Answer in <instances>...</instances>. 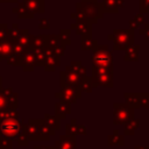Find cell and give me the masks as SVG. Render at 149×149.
I'll list each match as a JSON object with an SVG mask.
<instances>
[{
    "instance_id": "6da1fadb",
    "label": "cell",
    "mask_w": 149,
    "mask_h": 149,
    "mask_svg": "<svg viewBox=\"0 0 149 149\" xmlns=\"http://www.w3.org/2000/svg\"><path fill=\"white\" fill-rule=\"evenodd\" d=\"M20 19H33L36 13L43 14L45 12V0H22L12 9Z\"/></svg>"
},
{
    "instance_id": "7a4b0ae2",
    "label": "cell",
    "mask_w": 149,
    "mask_h": 149,
    "mask_svg": "<svg viewBox=\"0 0 149 149\" xmlns=\"http://www.w3.org/2000/svg\"><path fill=\"white\" fill-rule=\"evenodd\" d=\"M107 40L113 41V50H126L134 44V30L133 29H114Z\"/></svg>"
},
{
    "instance_id": "3957f363",
    "label": "cell",
    "mask_w": 149,
    "mask_h": 149,
    "mask_svg": "<svg viewBox=\"0 0 149 149\" xmlns=\"http://www.w3.org/2000/svg\"><path fill=\"white\" fill-rule=\"evenodd\" d=\"M92 64L94 68L107 69L113 71V55L108 50V45H97L93 50Z\"/></svg>"
},
{
    "instance_id": "277c9868",
    "label": "cell",
    "mask_w": 149,
    "mask_h": 149,
    "mask_svg": "<svg viewBox=\"0 0 149 149\" xmlns=\"http://www.w3.org/2000/svg\"><path fill=\"white\" fill-rule=\"evenodd\" d=\"M77 7H79L86 15V19L92 24L98 23V20L104 16L101 2L98 0H80L76 3Z\"/></svg>"
},
{
    "instance_id": "5b68a950",
    "label": "cell",
    "mask_w": 149,
    "mask_h": 149,
    "mask_svg": "<svg viewBox=\"0 0 149 149\" xmlns=\"http://www.w3.org/2000/svg\"><path fill=\"white\" fill-rule=\"evenodd\" d=\"M92 85L93 87L97 86H104V87H113L114 86V76L112 70L107 69H100L92 66Z\"/></svg>"
},
{
    "instance_id": "8992f818",
    "label": "cell",
    "mask_w": 149,
    "mask_h": 149,
    "mask_svg": "<svg viewBox=\"0 0 149 149\" xmlns=\"http://www.w3.org/2000/svg\"><path fill=\"white\" fill-rule=\"evenodd\" d=\"M135 109L132 108L128 104H113V123L114 125H125L134 118Z\"/></svg>"
},
{
    "instance_id": "52a82bcc",
    "label": "cell",
    "mask_w": 149,
    "mask_h": 149,
    "mask_svg": "<svg viewBox=\"0 0 149 149\" xmlns=\"http://www.w3.org/2000/svg\"><path fill=\"white\" fill-rule=\"evenodd\" d=\"M21 129V121L16 116L0 120V135L9 139H16Z\"/></svg>"
},
{
    "instance_id": "ba28073f",
    "label": "cell",
    "mask_w": 149,
    "mask_h": 149,
    "mask_svg": "<svg viewBox=\"0 0 149 149\" xmlns=\"http://www.w3.org/2000/svg\"><path fill=\"white\" fill-rule=\"evenodd\" d=\"M80 77L71 69L70 65H68L63 71H61L59 73V86H70L76 88L77 91H81L80 86Z\"/></svg>"
},
{
    "instance_id": "9c48e42d",
    "label": "cell",
    "mask_w": 149,
    "mask_h": 149,
    "mask_svg": "<svg viewBox=\"0 0 149 149\" xmlns=\"http://www.w3.org/2000/svg\"><path fill=\"white\" fill-rule=\"evenodd\" d=\"M81 91H77L73 87L70 86H62L59 92H56L55 98L59 99V101L63 102H69V104H74L79 98H81Z\"/></svg>"
},
{
    "instance_id": "30bf717a",
    "label": "cell",
    "mask_w": 149,
    "mask_h": 149,
    "mask_svg": "<svg viewBox=\"0 0 149 149\" xmlns=\"http://www.w3.org/2000/svg\"><path fill=\"white\" fill-rule=\"evenodd\" d=\"M92 23L88 21H74L70 24V29L74 30L80 38H91L92 37Z\"/></svg>"
},
{
    "instance_id": "8fae6325",
    "label": "cell",
    "mask_w": 149,
    "mask_h": 149,
    "mask_svg": "<svg viewBox=\"0 0 149 149\" xmlns=\"http://www.w3.org/2000/svg\"><path fill=\"white\" fill-rule=\"evenodd\" d=\"M21 66L24 72H31L34 68L36 66V59H35V54L31 48H28L24 50L23 56H22V62Z\"/></svg>"
},
{
    "instance_id": "7c38bea8",
    "label": "cell",
    "mask_w": 149,
    "mask_h": 149,
    "mask_svg": "<svg viewBox=\"0 0 149 149\" xmlns=\"http://www.w3.org/2000/svg\"><path fill=\"white\" fill-rule=\"evenodd\" d=\"M38 121L40 119H29L26 123V132L29 141H41Z\"/></svg>"
},
{
    "instance_id": "4fadbf2b",
    "label": "cell",
    "mask_w": 149,
    "mask_h": 149,
    "mask_svg": "<svg viewBox=\"0 0 149 149\" xmlns=\"http://www.w3.org/2000/svg\"><path fill=\"white\" fill-rule=\"evenodd\" d=\"M45 52H47V59H45L44 65H43L44 71H47V72H54L56 70V68L61 65V57L56 56L51 51V49L49 47L45 49Z\"/></svg>"
},
{
    "instance_id": "5bb4252c",
    "label": "cell",
    "mask_w": 149,
    "mask_h": 149,
    "mask_svg": "<svg viewBox=\"0 0 149 149\" xmlns=\"http://www.w3.org/2000/svg\"><path fill=\"white\" fill-rule=\"evenodd\" d=\"M125 6V0H102L101 7L104 14H115L119 13V9Z\"/></svg>"
},
{
    "instance_id": "9a60e30c",
    "label": "cell",
    "mask_w": 149,
    "mask_h": 149,
    "mask_svg": "<svg viewBox=\"0 0 149 149\" xmlns=\"http://www.w3.org/2000/svg\"><path fill=\"white\" fill-rule=\"evenodd\" d=\"M57 149H76V136L72 135H61L54 144Z\"/></svg>"
},
{
    "instance_id": "2e32d148",
    "label": "cell",
    "mask_w": 149,
    "mask_h": 149,
    "mask_svg": "<svg viewBox=\"0 0 149 149\" xmlns=\"http://www.w3.org/2000/svg\"><path fill=\"white\" fill-rule=\"evenodd\" d=\"M48 41H49V35L48 34H42L33 37L30 48L33 50H45L48 48Z\"/></svg>"
},
{
    "instance_id": "e0dca14e",
    "label": "cell",
    "mask_w": 149,
    "mask_h": 149,
    "mask_svg": "<svg viewBox=\"0 0 149 149\" xmlns=\"http://www.w3.org/2000/svg\"><path fill=\"white\" fill-rule=\"evenodd\" d=\"M69 114H71V104L63 101L55 104V115L59 120H64Z\"/></svg>"
},
{
    "instance_id": "ac0fdd59",
    "label": "cell",
    "mask_w": 149,
    "mask_h": 149,
    "mask_svg": "<svg viewBox=\"0 0 149 149\" xmlns=\"http://www.w3.org/2000/svg\"><path fill=\"white\" fill-rule=\"evenodd\" d=\"M33 37H34V35H31L28 29H20L16 43H19L23 49H28V48H30Z\"/></svg>"
},
{
    "instance_id": "d6986e66",
    "label": "cell",
    "mask_w": 149,
    "mask_h": 149,
    "mask_svg": "<svg viewBox=\"0 0 149 149\" xmlns=\"http://www.w3.org/2000/svg\"><path fill=\"white\" fill-rule=\"evenodd\" d=\"M139 52H140V45L134 43L125 50L123 59L126 62H137L139 61Z\"/></svg>"
},
{
    "instance_id": "ffe728a7",
    "label": "cell",
    "mask_w": 149,
    "mask_h": 149,
    "mask_svg": "<svg viewBox=\"0 0 149 149\" xmlns=\"http://www.w3.org/2000/svg\"><path fill=\"white\" fill-rule=\"evenodd\" d=\"M140 125H141V120L133 118L132 120H129L128 122L125 123V127H123V135H126V136H132V135H134V133L140 128Z\"/></svg>"
},
{
    "instance_id": "44dd1931",
    "label": "cell",
    "mask_w": 149,
    "mask_h": 149,
    "mask_svg": "<svg viewBox=\"0 0 149 149\" xmlns=\"http://www.w3.org/2000/svg\"><path fill=\"white\" fill-rule=\"evenodd\" d=\"M42 120H43L44 123H45L49 128H51L52 130L57 132V130L61 129V120H59L56 115H51V114H49V113H45Z\"/></svg>"
},
{
    "instance_id": "7402d4cb",
    "label": "cell",
    "mask_w": 149,
    "mask_h": 149,
    "mask_svg": "<svg viewBox=\"0 0 149 149\" xmlns=\"http://www.w3.org/2000/svg\"><path fill=\"white\" fill-rule=\"evenodd\" d=\"M123 98H125V100H126V104H128L132 108H134V109L141 108V106H140V97H139V93L125 92V93H123Z\"/></svg>"
},
{
    "instance_id": "603a6c76",
    "label": "cell",
    "mask_w": 149,
    "mask_h": 149,
    "mask_svg": "<svg viewBox=\"0 0 149 149\" xmlns=\"http://www.w3.org/2000/svg\"><path fill=\"white\" fill-rule=\"evenodd\" d=\"M13 54V43L8 40L0 43V61L7 59Z\"/></svg>"
},
{
    "instance_id": "cb8c5ba5",
    "label": "cell",
    "mask_w": 149,
    "mask_h": 149,
    "mask_svg": "<svg viewBox=\"0 0 149 149\" xmlns=\"http://www.w3.org/2000/svg\"><path fill=\"white\" fill-rule=\"evenodd\" d=\"M107 142H108V146H120V147H122V146H125V137H123V135H120L118 129H114L112 135L108 136Z\"/></svg>"
},
{
    "instance_id": "d4e9b609",
    "label": "cell",
    "mask_w": 149,
    "mask_h": 149,
    "mask_svg": "<svg viewBox=\"0 0 149 149\" xmlns=\"http://www.w3.org/2000/svg\"><path fill=\"white\" fill-rule=\"evenodd\" d=\"M16 143L20 147H26L29 144V139H28V135L26 132V123L23 121H21V129L16 136Z\"/></svg>"
},
{
    "instance_id": "484cf974",
    "label": "cell",
    "mask_w": 149,
    "mask_h": 149,
    "mask_svg": "<svg viewBox=\"0 0 149 149\" xmlns=\"http://www.w3.org/2000/svg\"><path fill=\"white\" fill-rule=\"evenodd\" d=\"M79 86H80V90L81 92H86V93H91L92 90H93V85H92V79H91V76L88 77L87 74L80 77V83H79Z\"/></svg>"
},
{
    "instance_id": "4316f807",
    "label": "cell",
    "mask_w": 149,
    "mask_h": 149,
    "mask_svg": "<svg viewBox=\"0 0 149 149\" xmlns=\"http://www.w3.org/2000/svg\"><path fill=\"white\" fill-rule=\"evenodd\" d=\"M98 45V42L94 38H80V50L81 51H90L93 50Z\"/></svg>"
},
{
    "instance_id": "83f0119b",
    "label": "cell",
    "mask_w": 149,
    "mask_h": 149,
    "mask_svg": "<svg viewBox=\"0 0 149 149\" xmlns=\"http://www.w3.org/2000/svg\"><path fill=\"white\" fill-rule=\"evenodd\" d=\"M19 33H20V28H19V24L17 23H13L12 24V28H8V31H7V40L10 41L12 43H15L17 37H19Z\"/></svg>"
},
{
    "instance_id": "f1b7e54d",
    "label": "cell",
    "mask_w": 149,
    "mask_h": 149,
    "mask_svg": "<svg viewBox=\"0 0 149 149\" xmlns=\"http://www.w3.org/2000/svg\"><path fill=\"white\" fill-rule=\"evenodd\" d=\"M70 66L79 77H83L86 74V68L83 65L81 61H71Z\"/></svg>"
},
{
    "instance_id": "f546056e",
    "label": "cell",
    "mask_w": 149,
    "mask_h": 149,
    "mask_svg": "<svg viewBox=\"0 0 149 149\" xmlns=\"http://www.w3.org/2000/svg\"><path fill=\"white\" fill-rule=\"evenodd\" d=\"M65 134L66 135H72V136L78 135V123H77L76 119H71L70 123H68L65 126Z\"/></svg>"
},
{
    "instance_id": "4dcf8cb0",
    "label": "cell",
    "mask_w": 149,
    "mask_h": 149,
    "mask_svg": "<svg viewBox=\"0 0 149 149\" xmlns=\"http://www.w3.org/2000/svg\"><path fill=\"white\" fill-rule=\"evenodd\" d=\"M34 54H35V59H36V66H43L47 59L45 50H34Z\"/></svg>"
},
{
    "instance_id": "1f68e13d",
    "label": "cell",
    "mask_w": 149,
    "mask_h": 149,
    "mask_svg": "<svg viewBox=\"0 0 149 149\" xmlns=\"http://www.w3.org/2000/svg\"><path fill=\"white\" fill-rule=\"evenodd\" d=\"M70 35H71V29H61L59 31V36H61V41L68 47L71 44V40H70Z\"/></svg>"
},
{
    "instance_id": "d6a6232c",
    "label": "cell",
    "mask_w": 149,
    "mask_h": 149,
    "mask_svg": "<svg viewBox=\"0 0 149 149\" xmlns=\"http://www.w3.org/2000/svg\"><path fill=\"white\" fill-rule=\"evenodd\" d=\"M22 56H23V55H22ZM22 56H19V55L12 54V55L6 59V62H7L9 65H12V66H21Z\"/></svg>"
},
{
    "instance_id": "836d02e7",
    "label": "cell",
    "mask_w": 149,
    "mask_h": 149,
    "mask_svg": "<svg viewBox=\"0 0 149 149\" xmlns=\"http://www.w3.org/2000/svg\"><path fill=\"white\" fill-rule=\"evenodd\" d=\"M14 140L0 135V149H13Z\"/></svg>"
},
{
    "instance_id": "e575fe53",
    "label": "cell",
    "mask_w": 149,
    "mask_h": 149,
    "mask_svg": "<svg viewBox=\"0 0 149 149\" xmlns=\"http://www.w3.org/2000/svg\"><path fill=\"white\" fill-rule=\"evenodd\" d=\"M61 43H62V41H61L59 34H51V35H49V41H48V47L49 48L57 47Z\"/></svg>"
},
{
    "instance_id": "d590c367",
    "label": "cell",
    "mask_w": 149,
    "mask_h": 149,
    "mask_svg": "<svg viewBox=\"0 0 149 149\" xmlns=\"http://www.w3.org/2000/svg\"><path fill=\"white\" fill-rule=\"evenodd\" d=\"M139 97H140V106L144 108H149V92L139 93Z\"/></svg>"
},
{
    "instance_id": "8d00e7d4",
    "label": "cell",
    "mask_w": 149,
    "mask_h": 149,
    "mask_svg": "<svg viewBox=\"0 0 149 149\" xmlns=\"http://www.w3.org/2000/svg\"><path fill=\"white\" fill-rule=\"evenodd\" d=\"M51 49V51L56 55V56H58V57H61V56H63V54L65 52V49H66V45L62 42L61 44H58L57 47H54V48H50Z\"/></svg>"
},
{
    "instance_id": "74e56055",
    "label": "cell",
    "mask_w": 149,
    "mask_h": 149,
    "mask_svg": "<svg viewBox=\"0 0 149 149\" xmlns=\"http://www.w3.org/2000/svg\"><path fill=\"white\" fill-rule=\"evenodd\" d=\"M139 9L142 14L149 13V0H139Z\"/></svg>"
},
{
    "instance_id": "f35d334b",
    "label": "cell",
    "mask_w": 149,
    "mask_h": 149,
    "mask_svg": "<svg viewBox=\"0 0 149 149\" xmlns=\"http://www.w3.org/2000/svg\"><path fill=\"white\" fill-rule=\"evenodd\" d=\"M6 108H10V109H14L10 104H9V99L6 98L3 94L0 93V111L1 109H6Z\"/></svg>"
},
{
    "instance_id": "ab89813d",
    "label": "cell",
    "mask_w": 149,
    "mask_h": 149,
    "mask_svg": "<svg viewBox=\"0 0 149 149\" xmlns=\"http://www.w3.org/2000/svg\"><path fill=\"white\" fill-rule=\"evenodd\" d=\"M7 31H8V24L0 23V43L7 40Z\"/></svg>"
},
{
    "instance_id": "60d3db41",
    "label": "cell",
    "mask_w": 149,
    "mask_h": 149,
    "mask_svg": "<svg viewBox=\"0 0 149 149\" xmlns=\"http://www.w3.org/2000/svg\"><path fill=\"white\" fill-rule=\"evenodd\" d=\"M50 28V21L49 19L44 17V19H40V22H38V29H43V30H47Z\"/></svg>"
},
{
    "instance_id": "b9f144b4",
    "label": "cell",
    "mask_w": 149,
    "mask_h": 149,
    "mask_svg": "<svg viewBox=\"0 0 149 149\" xmlns=\"http://www.w3.org/2000/svg\"><path fill=\"white\" fill-rule=\"evenodd\" d=\"M139 33H140V35L144 36V40L149 41V23H144L143 28L139 29Z\"/></svg>"
},
{
    "instance_id": "7bdbcfd3",
    "label": "cell",
    "mask_w": 149,
    "mask_h": 149,
    "mask_svg": "<svg viewBox=\"0 0 149 149\" xmlns=\"http://www.w3.org/2000/svg\"><path fill=\"white\" fill-rule=\"evenodd\" d=\"M134 22L140 27V26H142V24H144V14H142V13H137L135 16H134Z\"/></svg>"
},
{
    "instance_id": "ee69618b",
    "label": "cell",
    "mask_w": 149,
    "mask_h": 149,
    "mask_svg": "<svg viewBox=\"0 0 149 149\" xmlns=\"http://www.w3.org/2000/svg\"><path fill=\"white\" fill-rule=\"evenodd\" d=\"M87 129L84 125H78V135H86Z\"/></svg>"
},
{
    "instance_id": "f6af8a7d",
    "label": "cell",
    "mask_w": 149,
    "mask_h": 149,
    "mask_svg": "<svg viewBox=\"0 0 149 149\" xmlns=\"http://www.w3.org/2000/svg\"><path fill=\"white\" fill-rule=\"evenodd\" d=\"M19 0H0V3H17Z\"/></svg>"
},
{
    "instance_id": "bcb514c9",
    "label": "cell",
    "mask_w": 149,
    "mask_h": 149,
    "mask_svg": "<svg viewBox=\"0 0 149 149\" xmlns=\"http://www.w3.org/2000/svg\"><path fill=\"white\" fill-rule=\"evenodd\" d=\"M33 149H49V146H34Z\"/></svg>"
},
{
    "instance_id": "7dc6e473",
    "label": "cell",
    "mask_w": 149,
    "mask_h": 149,
    "mask_svg": "<svg viewBox=\"0 0 149 149\" xmlns=\"http://www.w3.org/2000/svg\"><path fill=\"white\" fill-rule=\"evenodd\" d=\"M134 149H149V146H134Z\"/></svg>"
},
{
    "instance_id": "c3c4849f",
    "label": "cell",
    "mask_w": 149,
    "mask_h": 149,
    "mask_svg": "<svg viewBox=\"0 0 149 149\" xmlns=\"http://www.w3.org/2000/svg\"><path fill=\"white\" fill-rule=\"evenodd\" d=\"M49 149H57L55 146H49Z\"/></svg>"
},
{
    "instance_id": "681fc988",
    "label": "cell",
    "mask_w": 149,
    "mask_h": 149,
    "mask_svg": "<svg viewBox=\"0 0 149 149\" xmlns=\"http://www.w3.org/2000/svg\"><path fill=\"white\" fill-rule=\"evenodd\" d=\"M2 86V77H0V87Z\"/></svg>"
}]
</instances>
